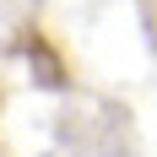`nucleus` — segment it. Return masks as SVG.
Instances as JSON below:
<instances>
[{
  "instance_id": "f257e3e1",
  "label": "nucleus",
  "mask_w": 157,
  "mask_h": 157,
  "mask_svg": "<svg viewBox=\"0 0 157 157\" xmlns=\"http://www.w3.org/2000/svg\"><path fill=\"white\" fill-rule=\"evenodd\" d=\"M27 60H33V71H38V81H44V87H65L60 60H54V49H49L38 33H27Z\"/></svg>"
}]
</instances>
